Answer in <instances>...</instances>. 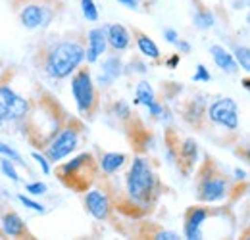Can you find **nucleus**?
Masks as SVG:
<instances>
[{
	"label": "nucleus",
	"mask_w": 250,
	"mask_h": 240,
	"mask_svg": "<svg viewBox=\"0 0 250 240\" xmlns=\"http://www.w3.org/2000/svg\"><path fill=\"white\" fill-rule=\"evenodd\" d=\"M106 31V42L114 52H124L131 46L133 37L127 27H124L122 23H112V25H104Z\"/></svg>",
	"instance_id": "a211bd4d"
},
{
	"label": "nucleus",
	"mask_w": 250,
	"mask_h": 240,
	"mask_svg": "<svg viewBox=\"0 0 250 240\" xmlns=\"http://www.w3.org/2000/svg\"><path fill=\"white\" fill-rule=\"evenodd\" d=\"M160 192L162 184L152 161L148 158L137 156L125 175V204H118V208H133V215L146 213L158 202Z\"/></svg>",
	"instance_id": "f257e3e1"
},
{
	"label": "nucleus",
	"mask_w": 250,
	"mask_h": 240,
	"mask_svg": "<svg viewBox=\"0 0 250 240\" xmlns=\"http://www.w3.org/2000/svg\"><path fill=\"white\" fill-rule=\"evenodd\" d=\"M152 239H156V240H177L179 239V235H177V233H171V231H160V233H156Z\"/></svg>",
	"instance_id": "f704fd0d"
},
{
	"label": "nucleus",
	"mask_w": 250,
	"mask_h": 240,
	"mask_svg": "<svg viewBox=\"0 0 250 240\" xmlns=\"http://www.w3.org/2000/svg\"><path fill=\"white\" fill-rule=\"evenodd\" d=\"M2 125H4V121H2V118H0V129H2Z\"/></svg>",
	"instance_id": "79ce46f5"
},
{
	"label": "nucleus",
	"mask_w": 250,
	"mask_h": 240,
	"mask_svg": "<svg viewBox=\"0 0 250 240\" xmlns=\"http://www.w3.org/2000/svg\"><path fill=\"white\" fill-rule=\"evenodd\" d=\"M133 37H135V44L139 48V52L145 56V58H150V60H160V48L158 44L146 35V33H141V31H133Z\"/></svg>",
	"instance_id": "412c9836"
},
{
	"label": "nucleus",
	"mask_w": 250,
	"mask_h": 240,
	"mask_svg": "<svg viewBox=\"0 0 250 240\" xmlns=\"http://www.w3.org/2000/svg\"><path fill=\"white\" fill-rule=\"evenodd\" d=\"M25 190L33 194V196H41V194H44L46 190H48V186L44 184V182H41V180H37V182H29V184H25Z\"/></svg>",
	"instance_id": "72a5a7b5"
},
{
	"label": "nucleus",
	"mask_w": 250,
	"mask_h": 240,
	"mask_svg": "<svg viewBox=\"0 0 250 240\" xmlns=\"http://www.w3.org/2000/svg\"><path fill=\"white\" fill-rule=\"evenodd\" d=\"M0 156H6V158H10L12 161H16V163H20V165H25V161H23L21 156H20V152H16L12 146H8V144H4V142H0Z\"/></svg>",
	"instance_id": "c85d7f7f"
},
{
	"label": "nucleus",
	"mask_w": 250,
	"mask_h": 240,
	"mask_svg": "<svg viewBox=\"0 0 250 240\" xmlns=\"http://www.w3.org/2000/svg\"><path fill=\"white\" fill-rule=\"evenodd\" d=\"M210 54H212L214 63L218 65L223 73H229V75H231V73H237L239 65H237V61H235L233 54H231L229 50H225V48L219 46V44H212V46H210Z\"/></svg>",
	"instance_id": "aec40b11"
},
{
	"label": "nucleus",
	"mask_w": 250,
	"mask_h": 240,
	"mask_svg": "<svg viewBox=\"0 0 250 240\" xmlns=\"http://www.w3.org/2000/svg\"><path fill=\"white\" fill-rule=\"evenodd\" d=\"M29 100L18 94L8 83L0 81V118L4 123H21L29 114Z\"/></svg>",
	"instance_id": "6e6552de"
},
{
	"label": "nucleus",
	"mask_w": 250,
	"mask_h": 240,
	"mask_svg": "<svg viewBox=\"0 0 250 240\" xmlns=\"http://www.w3.org/2000/svg\"><path fill=\"white\" fill-rule=\"evenodd\" d=\"M177 48H179V54H188L190 52V44H188L187 40H181V39H177Z\"/></svg>",
	"instance_id": "e433bc0d"
},
{
	"label": "nucleus",
	"mask_w": 250,
	"mask_h": 240,
	"mask_svg": "<svg viewBox=\"0 0 250 240\" xmlns=\"http://www.w3.org/2000/svg\"><path fill=\"white\" fill-rule=\"evenodd\" d=\"M56 175L63 186L75 192H87L94 184V180L98 179L100 169H98V161L94 160L93 152H81L69 161L60 163L56 169Z\"/></svg>",
	"instance_id": "20e7f679"
},
{
	"label": "nucleus",
	"mask_w": 250,
	"mask_h": 240,
	"mask_svg": "<svg viewBox=\"0 0 250 240\" xmlns=\"http://www.w3.org/2000/svg\"><path fill=\"white\" fill-rule=\"evenodd\" d=\"M192 21H194V27H196V29L206 31V29H210V27H214L216 16H214L210 10H196Z\"/></svg>",
	"instance_id": "5701e85b"
},
{
	"label": "nucleus",
	"mask_w": 250,
	"mask_h": 240,
	"mask_svg": "<svg viewBox=\"0 0 250 240\" xmlns=\"http://www.w3.org/2000/svg\"><path fill=\"white\" fill-rule=\"evenodd\" d=\"M85 61V44L81 39L50 40L37 52V63L42 73L54 81L71 77V73Z\"/></svg>",
	"instance_id": "f03ea898"
},
{
	"label": "nucleus",
	"mask_w": 250,
	"mask_h": 240,
	"mask_svg": "<svg viewBox=\"0 0 250 240\" xmlns=\"http://www.w3.org/2000/svg\"><path fill=\"white\" fill-rule=\"evenodd\" d=\"M175 161L183 175H190L198 163V142L194 139H183L175 144Z\"/></svg>",
	"instance_id": "f8f14e48"
},
{
	"label": "nucleus",
	"mask_w": 250,
	"mask_h": 240,
	"mask_svg": "<svg viewBox=\"0 0 250 240\" xmlns=\"http://www.w3.org/2000/svg\"><path fill=\"white\" fill-rule=\"evenodd\" d=\"M85 208L96 221H108L114 211V202L108 190L100 188H89L85 192Z\"/></svg>",
	"instance_id": "9b49d317"
},
{
	"label": "nucleus",
	"mask_w": 250,
	"mask_h": 240,
	"mask_svg": "<svg viewBox=\"0 0 250 240\" xmlns=\"http://www.w3.org/2000/svg\"><path fill=\"white\" fill-rule=\"evenodd\" d=\"M192 81L194 83H210L212 81V75H210V71L206 69L204 63H198L196 65V73L192 75Z\"/></svg>",
	"instance_id": "c756f323"
},
{
	"label": "nucleus",
	"mask_w": 250,
	"mask_h": 240,
	"mask_svg": "<svg viewBox=\"0 0 250 240\" xmlns=\"http://www.w3.org/2000/svg\"><path fill=\"white\" fill-rule=\"evenodd\" d=\"M154 100H156V92L152 89V85L148 81H139L137 87H135V100H133V104L148 106Z\"/></svg>",
	"instance_id": "4be33fe9"
},
{
	"label": "nucleus",
	"mask_w": 250,
	"mask_h": 240,
	"mask_svg": "<svg viewBox=\"0 0 250 240\" xmlns=\"http://www.w3.org/2000/svg\"><path fill=\"white\" fill-rule=\"evenodd\" d=\"M206 120L227 131H237L239 129V104L233 98L214 100L206 108Z\"/></svg>",
	"instance_id": "9d476101"
},
{
	"label": "nucleus",
	"mask_w": 250,
	"mask_h": 240,
	"mask_svg": "<svg viewBox=\"0 0 250 240\" xmlns=\"http://www.w3.org/2000/svg\"><path fill=\"white\" fill-rule=\"evenodd\" d=\"M87 40L89 44L85 46V61L87 63H96L102 58V54L108 50V42H106V31L102 27H93L87 33Z\"/></svg>",
	"instance_id": "f3484780"
},
{
	"label": "nucleus",
	"mask_w": 250,
	"mask_h": 240,
	"mask_svg": "<svg viewBox=\"0 0 250 240\" xmlns=\"http://www.w3.org/2000/svg\"><path fill=\"white\" fill-rule=\"evenodd\" d=\"M179 61H181V56H179V54H173L169 60H166V65H167L169 69H173V67H175Z\"/></svg>",
	"instance_id": "58836bf2"
},
{
	"label": "nucleus",
	"mask_w": 250,
	"mask_h": 240,
	"mask_svg": "<svg viewBox=\"0 0 250 240\" xmlns=\"http://www.w3.org/2000/svg\"><path fill=\"white\" fill-rule=\"evenodd\" d=\"M164 39H166L167 42L175 44V42H177V39H179V33H177L175 29H164Z\"/></svg>",
	"instance_id": "c9c22d12"
},
{
	"label": "nucleus",
	"mask_w": 250,
	"mask_h": 240,
	"mask_svg": "<svg viewBox=\"0 0 250 240\" xmlns=\"http://www.w3.org/2000/svg\"><path fill=\"white\" fill-rule=\"evenodd\" d=\"M124 65L125 63L120 56H110V58H106V60L102 61V65H100V73H98L94 85H98L100 89L112 87V85L124 75Z\"/></svg>",
	"instance_id": "dca6fc26"
},
{
	"label": "nucleus",
	"mask_w": 250,
	"mask_h": 240,
	"mask_svg": "<svg viewBox=\"0 0 250 240\" xmlns=\"http://www.w3.org/2000/svg\"><path fill=\"white\" fill-rule=\"evenodd\" d=\"M250 81H249V77H245V79H243V85H245V89H249L250 85H249Z\"/></svg>",
	"instance_id": "a19ab883"
},
{
	"label": "nucleus",
	"mask_w": 250,
	"mask_h": 240,
	"mask_svg": "<svg viewBox=\"0 0 250 240\" xmlns=\"http://www.w3.org/2000/svg\"><path fill=\"white\" fill-rule=\"evenodd\" d=\"M14 2H23V0H14Z\"/></svg>",
	"instance_id": "37998d69"
},
{
	"label": "nucleus",
	"mask_w": 250,
	"mask_h": 240,
	"mask_svg": "<svg viewBox=\"0 0 250 240\" xmlns=\"http://www.w3.org/2000/svg\"><path fill=\"white\" fill-rule=\"evenodd\" d=\"M110 114L120 121L133 120V110H131V106H129L125 100H116V102L112 104V108H110Z\"/></svg>",
	"instance_id": "b1692460"
},
{
	"label": "nucleus",
	"mask_w": 250,
	"mask_h": 240,
	"mask_svg": "<svg viewBox=\"0 0 250 240\" xmlns=\"http://www.w3.org/2000/svg\"><path fill=\"white\" fill-rule=\"evenodd\" d=\"M33 160H35V161H39V165H41V169H42V173H44V175H50V173H52V167H50V161H48V158H46L44 154H39V152H33Z\"/></svg>",
	"instance_id": "2f4dec72"
},
{
	"label": "nucleus",
	"mask_w": 250,
	"mask_h": 240,
	"mask_svg": "<svg viewBox=\"0 0 250 240\" xmlns=\"http://www.w3.org/2000/svg\"><path fill=\"white\" fill-rule=\"evenodd\" d=\"M0 237H2V231H0Z\"/></svg>",
	"instance_id": "c03bdc74"
},
{
	"label": "nucleus",
	"mask_w": 250,
	"mask_h": 240,
	"mask_svg": "<svg viewBox=\"0 0 250 240\" xmlns=\"http://www.w3.org/2000/svg\"><path fill=\"white\" fill-rule=\"evenodd\" d=\"M146 110H148V114H150L152 118H156V120H162V118L166 116V108H164V104H160L158 100L150 102V104L146 106Z\"/></svg>",
	"instance_id": "473e14b6"
},
{
	"label": "nucleus",
	"mask_w": 250,
	"mask_h": 240,
	"mask_svg": "<svg viewBox=\"0 0 250 240\" xmlns=\"http://www.w3.org/2000/svg\"><path fill=\"white\" fill-rule=\"evenodd\" d=\"M235 179H237V180H247V171L235 169Z\"/></svg>",
	"instance_id": "ea45409f"
},
{
	"label": "nucleus",
	"mask_w": 250,
	"mask_h": 240,
	"mask_svg": "<svg viewBox=\"0 0 250 240\" xmlns=\"http://www.w3.org/2000/svg\"><path fill=\"white\" fill-rule=\"evenodd\" d=\"M0 231L2 237H12V239H33V235L29 233L25 221L21 219V215L18 211L10 210L2 215L0 221Z\"/></svg>",
	"instance_id": "2eb2a0df"
},
{
	"label": "nucleus",
	"mask_w": 250,
	"mask_h": 240,
	"mask_svg": "<svg viewBox=\"0 0 250 240\" xmlns=\"http://www.w3.org/2000/svg\"><path fill=\"white\" fill-rule=\"evenodd\" d=\"M81 12L87 21H98V8L94 0H81Z\"/></svg>",
	"instance_id": "bb28decb"
},
{
	"label": "nucleus",
	"mask_w": 250,
	"mask_h": 240,
	"mask_svg": "<svg viewBox=\"0 0 250 240\" xmlns=\"http://www.w3.org/2000/svg\"><path fill=\"white\" fill-rule=\"evenodd\" d=\"M233 182L229 175L212 158H206L196 173V200L202 204H216L229 196Z\"/></svg>",
	"instance_id": "39448f33"
},
{
	"label": "nucleus",
	"mask_w": 250,
	"mask_h": 240,
	"mask_svg": "<svg viewBox=\"0 0 250 240\" xmlns=\"http://www.w3.org/2000/svg\"><path fill=\"white\" fill-rule=\"evenodd\" d=\"M41 110L37 112L35 108H29V114L25 116V120L21 121L23 127H25V135H27V140L39 146V148H44L50 139L60 131V127L63 125L62 116L58 114V104L56 102H46V100H41L37 104Z\"/></svg>",
	"instance_id": "7ed1b4c3"
},
{
	"label": "nucleus",
	"mask_w": 250,
	"mask_h": 240,
	"mask_svg": "<svg viewBox=\"0 0 250 240\" xmlns=\"http://www.w3.org/2000/svg\"><path fill=\"white\" fill-rule=\"evenodd\" d=\"M96 161H98L100 173L112 177V175H116L125 163H127V156L122 154V152H106V154H102Z\"/></svg>",
	"instance_id": "6ab92c4d"
},
{
	"label": "nucleus",
	"mask_w": 250,
	"mask_h": 240,
	"mask_svg": "<svg viewBox=\"0 0 250 240\" xmlns=\"http://www.w3.org/2000/svg\"><path fill=\"white\" fill-rule=\"evenodd\" d=\"M81 131H83V123L77 120L65 121L60 131L50 139V142L42 148L44 156L48 158L50 163H60L63 158L71 156V152L79 148V140H81Z\"/></svg>",
	"instance_id": "423d86ee"
},
{
	"label": "nucleus",
	"mask_w": 250,
	"mask_h": 240,
	"mask_svg": "<svg viewBox=\"0 0 250 240\" xmlns=\"http://www.w3.org/2000/svg\"><path fill=\"white\" fill-rule=\"evenodd\" d=\"M54 6L46 4L44 0H33V2H25L20 10V23L29 31L41 29L52 23L54 20Z\"/></svg>",
	"instance_id": "1a4fd4ad"
},
{
	"label": "nucleus",
	"mask_w": 250,
	"mask_h": 240,
	"mask_svg": "<svg viewBox=\"0 0 250 240\" xmlns=\"http://www.w3.org/2000/svg\"><path fill=\"white\" fill-rule=\"evenodd\" d=\"M71 94L77 106V112L81 116L93 118V114L98 110V90L93 81L91 69L87 67H77L71 73Z\"/></svg>",
	"instance_id": "0eeeda50"
},
{
	"label": "nucleus",
	"mask_w": 250,
	"mask_h": 240,
	"mask_svg": "<svg viewBox=\"0 0 250 240\" xmlns=\"http://www.w3.org/2000/svg\"><path fill=\"white\" fill-rule=\"evenodd\" d=\"M206 94H196L192 98H188L187 102L181 106V118L183 121L194 127V129H202L206 123Z\"/></svg>",
	"instance_id": "ddd939ff"
},
{
	"label": "nucleus",
	"mask_w": 250,
	"mask_h": 240,
	"mask_svg": "<svg viewBox=\"0 0 250 240\" xmlns=\"http://www.w3.org/2000/svg\"><path fill=\"white\" fill-rule=\"evenodd\" d=\"M212 215L210 208H204V206H192L188 208L185 213V225H183V233H185V239L188 240H200L204 239V233H202V225L204 221Z\"/></svg>",
	"instance_id": "4468645a"
},
{
	"label": "nucleus",
	"mask_w": 250,
	"mask_h": 240,
	"mask_svg": "<svg viewBox=\"0 0 250 240\" xmlns=\"http://www.w3.org/2000/svg\"><path fill=\"white\" fill-rule=\"evenodd\" d=\"M18 200L25 206V208H29V210L37 211V213H44V206L42 204H39V202H35V200H31L29 196H25V194H18Z\"/></svg>",
	"instance_id": "7c9ffc66"
},
{
	"label": "nucleus",
	"mask_w": 250,
	"mask_h": 240,
	"mask_svg": "<svg viewBox=\"0 0 250 240\" xmlns=\"http://www.w3.org/2000/svg\"><path fill=\"white\" fill-rule=\"evenodd\" d=\"M120 4H124L125 8H131V10H139V4L141 0H118Z\"/></svg>",
	"instance_id": "4c0bfd02"
},
{
	"label": "nucleus",
	"mask_w": 250,
	"mask_h": 240,
	"mask_svg": "<svg viewBox=\"0 0 250 240\" xmlns=\"http://www.w3.org/2000/svg\"><path fill=\"white\" fill-rule=\"evenodd\" d=\"M146 71H148V65L141 60V58H133V60L129 61V65H124V75H129V73H141V75H145Z\"/></svg>",
	"instance_id": "cd10ccee"
},
{
	"label": "nucleus",
	"mask_w": 250,
	"mask_h": 240,
	"mask_svg": "<svg viewBox=\"0 0 250 240\" xmlns=\"http://www.w3.org/2000/svg\"><path fill=\"white\" fill-rule=\"evenodd\" d=\"M233 58L237 61V65H241L245 71H250V50L249 46H237L233 52Z\"/></svg>",
	"instance_id": "a878e982"
},
{
	"label": "nucleus",
	"mask_w": 250,
	"mask_h": 240,
	"mask_svg": "<svg viewBox=\"0 0 250 240\" xmlns=\"http://www.w3.org/2000/svg\"><path fill=\"white\" fill-rule=\"evenodd\" d=\"M0 171L4 173V177H8L10 180H14V182H20V175H18V171H16V161H12L10 158H2L0 160Z\"/></svg>",
	"instance_id": "393cba45"
}]
</instances>
